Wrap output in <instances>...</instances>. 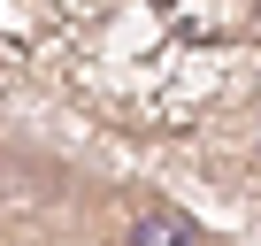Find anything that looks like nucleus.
<instances>
[{
    "mask_svg": "<svg viewBox=\"0 0 261 246\" xmlns=\"http://www.w3.org/2000/svg\"><path fill=\"white\" fill-rule=\"evenodd\" d=\"M123 246H200V223L192 215H177V208H146L139 223H130V238Z\"/></svg>",
    "mask_w": 261,
    "mask_h": 246,
    "instance_id": "1",
    "label": "nucleus"
}]
</instances>
